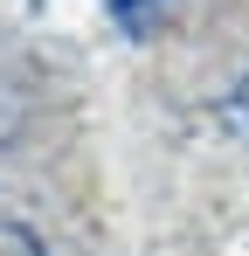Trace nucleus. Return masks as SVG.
Wrapping results in <instances>:
<instances>
[{"label":"nucleus","mask_w":249,"mask_h":256,"mask_svg":"<svg viewBox=\"0 0 249 256\" xmlns=\"http://www.w3.org/2000/svg\"><path fill=\"white\" fill-rule=\"evenodd\" d=\"M0 256H48L35 222H21V214H0Z\"/></svg>","instance_id":"f03ea898"},{"label":"nucleus","mask_w":249,"mask_h":256,"mask_svg":"<svg viewBox=\"0 0 249 256\" xmlns=\"http://www.w3.org/2000/svg\"><path fill=\"white\" fill-rule=\"evenodd\" d=\"M214 125H222V132H228V138L249 152V76H236V84L222 90V104H214Z\"/></svg>","instance_id":"f257e3e1"}]
</instances>
